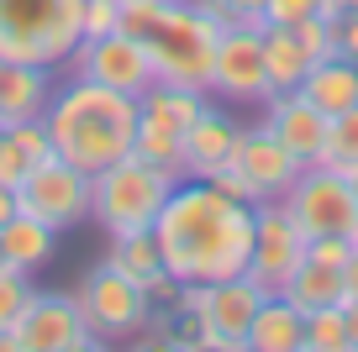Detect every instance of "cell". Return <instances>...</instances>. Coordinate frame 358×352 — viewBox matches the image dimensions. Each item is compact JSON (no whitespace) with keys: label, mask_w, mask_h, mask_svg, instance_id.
Here are the masks:
<instances>
[{"label":"cell","mask_w":358,"mask_h":352,"mask_svg":"<svg viewBox=\"0 0 358 352\" xmlns=\"http://www.w3.org/2000/svg\"><path fill=\"white\" fill-rule=\"evenodd\" d=\"M48 95H53V68L0 58V126H16V122L43 116Z\"/></svg>","instance_id":"18"},{"label":"cell","mask_w":358,"mask_h":352,"mask_svg":"<svg viewBox=\"0 0 358 352\" xmlns=\"http://www.w3.org/2000/svg\"><path fill=\"white\" fill-rule=\"evenodd\" d=\"M0 247H6V263L11 268L32 274V268H43L48 258L58 253V231L43 226L37 216H27V210H16V216L0 226Z\"/></svg>","instance_id":"21"},{"label":"cell","mask_w":358,"mask_h":352,"mask_svg":"<svg viewBox=\"0 0 358 352\" xmlns=\"http://www.w3.org/2000/svg\"><path fill=\"white\" fill-rule=\"evenodd\" d=\"M27 300H32V274H22V268H0V337L16 326V316L27 310Z\"/></svg>","instance_id":"28"},{"label":"cell","mask_w":358,"mask_h":352,"mask_svg":"<svg viewBox=\"0 0 358 352\" xmlns=\"http://www.w3.org/2000/svg\"><path fill=\"white\" fill-rule=\"evenodd\" d=\"M111 263L122 268L127 279H137V284H143L158 305L174 310L179 279L164 268V253H158V237H153V231H127V237H111Z\"/></svg>","instance_id":"16"},{"label":"cell","mask_w":358,"mask_h":352,"mask_svg":"<svg viewBox=\"0 0 358 352\" xmlns=\"http://www.w3.org/2000/svg\"><path fill=\"white\" fill-rule=\"evenodd\" d=\"M353 242H358V226H353Z\"/></svg>","instance_id":"40"},{"label":"cell","mask_w":358,"mask_h":352,"mask_svg":"<svg viewBox=\"0 0 358 352\" xmlns=\"http://www.w3.org/2000/svg\"><path fill=\"white\" fill-rule=\"evenodd\" d=\"M0 268H11V263H6V247H0Z\"/></svg>","instance_id":"38"},{"label":"cell","mask_w":358,"mask_h":352,"mask_svg":"<svg viewBox=\"0 0 358 352\" xmlns=\"http://www.w3.org/2000/svg\"><path fill=\"white\" fill-rule=\"evenodd\" d=\"M122 27L148 43V58H153L164 85L211 89L222 22L211 11H201V0H127Z\"/></svg>","instance_id":"3"},{"label":"cell","mask_w":358,"mask_h":352,"mask_svg":"<svg viewBox=\"0 0 358 352\" xmlns=\"http://www.w3.org/2000/svg\"><path fill=\"white\" fill-rule=\"evenodd\" d=\"M306 347V316L285 295H264L253 326H248V352H301Z\"/></svg>","instance_id":"19"},{"label":"cell","mask_w":358,"mask_h":352,"mask_svg":"<svg viewBox=\"0 0 358 352\" xmlns=\"http://www.w3.org/2000/svg\"><path fill=\"white\" fill-rule=\"evenodd\" d=\"M301 95L311 100L316 110H327V116L358 105V64H348V58H322V64H311L306 79H301Z\"/></svg>","instance_id":"20"},{"label":"cell","mask_w":358,"mask_h":352,"mask_svg":"<svg viewBox=\"0 0 358 352\" xmlns=\"http://www.w3.org/2000/svg\"><path fill=\"white\" fill-rule=\"evenodd\" d=\"M16 210L37 216L53 231L79 226L90 216V174L74 168L69 158H48V163L27 168V179L16 184Z\"/></svg>","instance_id":"11"},{"label":"cell","mask_w":358,"mask_h":352,"mask_svg":"<svg viewBox=\"0 0 358 352\" xmlns=\"http://www.w3.org/2000/svg\"><path fill=\"white\" fill-rule=\"evenodd\" d=\"M253 200L227 195L216 179H174L164 210L153 221L164 268L179 284H216V279L248 274L253 258Z\"/></svg>","instance_id":"1"},{"label":"cell","mask_w":358,"mask_h":352,"mask_svg":"<svg viewBox=\"0 0 358 352\" xmlns=\"http://www.w3.org/2000/svg\"><path fill=\"white\" fill-rule=\"evenodd\" d=\"M348 253H353V237H311V242H306V258H316V263H327V268H343Z\"/></svg>","instance_id":"31"},{"label":"cell","mask_w":358,"mask_h":352,"mask_svg":"<svg viewBox=\"0 0 358 352\" xmlns=\"http://www.w3.org/2000/svg\"><path fill=\"white\" fill-rule=\"evenodd\" d=\"M301 158L268 132L264 122L258 126H237V147H232V163L216 174V184L237 200H285V189L301 179Z\"/></svg>","instance_id":"8"},{"label":"cell","mask_w":358,"mask_h":352,"mask_svg":"<svg viewBox=\"0 0 358 352\" xmlns=\"http://www.w3.org/2000/svg\"><path fill=\"white\" fill-rule=\"evenodd\" d=\"M6 147H11V153L22 158L27 168H37V163H48V158H58V153H53V137H48V126H43V116L6 126Z\"/></svg>","instance_id":"27"},{"label":"cell","mask_w":358,"mask_h":352,"mask_svg":"<svg viewBox=\"0 0 358 352\" xmlns=\"http://www.w3.org/2000/svg\"><path fill=\"white\" fill-rule=\"evenodd\" d=\"M11 216H16V189H11V184H0V226H6Z\"/></svg>","instance_id":"36"},{"label":"cell","mask_w":358,"mask_h":352,"mask_svg":"<svg viewBox=\"0 0 358 352\" xmlns=\"http://www.w3.org/2000/svg\"><path fill=\"white\" fill-rule=\"evenodd\" d=\"M301 352H353L348 347V310L343 305H322L306 316V347Z\"/></svg>","instance_id":"26"},{"label":"cell","mask_w":358,"mask_h":352,"mask_svg":"<svg viewBox=\"0 0 358 352\" xmlns=\"http://www.w3.org/2000/svg\"><path fill=\"white\" fill-rule=\"evenodd\" d=\"M101 337L85 326V310L74 295H37L11 326V352H90Z\"/></svg>","instance_id":"12"},{"label":"cell","mask_w":358,"mask_h":352,"mask_svg":"<svg viewBox=\"0 0 358 352\" xmlns=\"http://www.w3.org/2000/svg\"><path fill=\"white\" fill-rule=\"evenodd\" d=\"M74 300L85 310V326L101 337V347L106 342H137L143 326H153V295L137 279H127L111 258L79 279Z\"/></svg>","instance_id":"7"},{"label":"cell","mask_w":358,"mask_h":352,"mask_svg":"<svg viewBox=\"0 0 358 352\" xmlns=\"http://www.w3.org/2000/svg\"><path fill=\"white\" fill-rule=\"evenodd\" d=\"M327 0H268V11H264V27H295L306 22V16H322Z\"/></svg>","instance_id":"30"},{"label":"cell","mask_w":358,"mask_h":352,"mask_svg":"<svg viewBox=\"0 0 358 352\" xmlns=\"http://www.w3.org/2000/svg\"><path fill=\"white\" fill-rule=\"evenodd\" d=\"M258 305H264V289L248 274L216 279V284H179L174 300V310L201 316V352H243Z\"/></svg>","instance_id":"6"},{"label":"cell","mask_w":358,"mask_h":352,"mask_svg":"<svg viewBox=\"0 0 358 352\" xmlns=\"http://www.w3.org/2000/svg\"><path fill=\"white\" fill-rule=\"evenodd\" d=\"M169 189H174V174H169V168L127 153V158H116V163H106L101 174H90V216L101 221L106 237L153 231Z\"/></svg>","instance_id":"5"},{"label":"cell","mask_w":358,"mask_h":352,"mask_svg":"<svg viewBox=\"0 0 358 352\" xmlns=\"http://www.w3.org/2000/svg\"><path fill=\"white\" fill-rule=\"evenodd\" d=\"M322 163L337 168V174H348V168L358 163V105L337 110L332 122H327V147H322Z\"/></svg>","instance_id":"25"},{"label":"cell","mask_w":358,"mask_h":352,"mask_svg":"<svg viewBox=\"0 0 358 352\" xmlns=\"http://www.w3.org/2000/svg\"><path fill=\"white\" fill-rule=\"evenodd\" d=\"M85 37V0H0V58L64 68Z\"/></svg>","instance_id":"4"},{"label":"cell","mask_w":358,"mask_h":352,"mask_svg":"<svg viewBox=\"0 0 358 352\" xmlns=\"http://www.w3.org/2000/svg\"><path fill=\"white\" fill-rule=\"evenodd\" d=\"M295 37H301V47L311 53V64L337 58V37H332V22H327V16H306V22H295Z\"/></svg>","instance_id":"29"},{"label":"cell","mask_w":358,"mask_h":352,"mask_svg":"<svg viewBox=\"0 0 358 352\" xmlns=\"http://www.w3.org/2000/svg\"><path fill=\"white\" fill-rule=\"evenodd\" d=\"M280 295L290 300L301 316H311V310H322V305H343V268H327V263H316V258H301V268L285 279Z\"/></svg>","instance_id":"22"},{"label":"cell","mask_w":358,"mask_h":352,"mask_svg":"<svg viewBox=\"0 0 358 352\" xmlns=\"http://www.w3.org/2000/svg\"><path fill=\"white\" fill-rule=\"evenodd\" d=\"M327 110H316L301 89H274L264 100V126L290 147L301 163H322V147H327Z\"/></svg>","instance_id":"15"},{"label":"cell","mask_w":358,"mask_h":352,"mask_svg":"<svg viewBox=\"0 0 358 352\" xmlns=\"http://www.w3.org/2000/svg\"><path fill=\"white\" fill-rule=\"evenodd\" d=\"M343 310H348V347L358 352V300H343Z\"/></svg>","instance_id":"35"},{"label":"cell","mask_w":358,"mask_h":352,"mask_svg":"<svg viewBox=\"0 0 358 352\" xmlns=\"http://www.w3.org/2000/svg\"><path fill=\"white\" fill-rule=\"evenodd\" d=\"M69 68L85 74V79H95V85H106V89L137 95V100L158 85V68H153V58H148V43L137 32H127V27H116V32H106V37H79Z\"/></svg>","instance_id":"10"},{"label":"cell","mask_w":358,"mask_h":352,"mask_svg":"<svg viewBox=\"0 0 358 352\" xmlns=\"http://www.w3.org/2000/svg\"><path fill=\"white\" fill-rule=\"evenodd\" d=\"M137 95H122V89H106L85 74H69L64 85H53L43 105V126L53 137V153L69 158L85 174H101L106 163L132 153L137 137Z\"/></svg>","instance_id":"2"},{"label":"cell","mask_w":358,"mask_h":352,"mask_svg":"<svg viewBox=\"0 0 358 352\" xmlns=\"http://www.w3.org/2000/svg\"><path fill=\"white\" fill-rule=\"evenodd\" d=\"M258 226H253V258H248V279L264 295H280L285 279L301 268L306 258V231L290 221L285 200H258Z\"/></svg>","instance_id":"13"},{"label":"cell","mask_w":358,"mask_h":352,"mask_svg":"<svg viewBox=\"0 0 358 352\" xmlns=\"http://www.w3.org/2000/svg\"><path fill=\"white\" fill-rule=\"evenodd\" d=\"M232 147H237V122L206 105L201 116L185 126V174L190 179H216L232 163Z\"/></svg>","instance_id":"17"},{"label":"cell","mask_w":358,"mask_h":352,"mask_svg":"<svg viewBox=\"0 0 358 352\" xmlns=\"http://www.w3.org/2000/svg\"><path fill=\"white\" fill-rule=\"evenodd\" d=\"M227 11H232L237 27H264V11H268V0H222Z\"/></svg>","instance_id":"33"},{"label":"cell","mask_w":358,"mask_h":352,"mask_svg":"<svg viewBox=\"0 0 358 352\" xmlns=\"http://www.w3.org/2000/svg\"><path fill=\"white\" fill-rule=\"evenodd\" d=\"M143 105V100H137ZM132 153L148 158V163L169 168L174 179H185V132H179L174 122H158V116H137V137H132Z\"/></svg>","instance_id":"24"},{"label":"cell","mask_w":358,"mask_h":352,"mask_svg":"<svg viewBox=\"0 0 358 352\" xmlns=\"http://www.w3.org/2000/svg\"><path fill=\"white\" fill-rule=\"evenodd\" d=\"M0 147H6V126H0Z\"/></svg>","instance_id":"39"},{"label":"cell","mask_w":358,"mask_h":352,"mask_svg":"<svg viewBox=\"0 0 358 352\" xmlns=\"http://www.w3.org/2000/svg\"><path fill=\"white\" fill-rule=\"evenodd\" d=\"M211 89L222 100L237 105H264L274 95L264 68V27H227L216 43V64H211Z\"/></svg>","instance_id":"14"},{"label":"cell","mask_w":358,"mask_h":352,"mask_svg":"<svg viewBox=\"0 0 358 352\" xmlns=\"http://www.w3.org/2000/svg\"><path fill=\"white\" fill-rule=\"evenodd\" d=\"M343 300H358V242H353V253H348V263H343Z\"/></svg>","instance_id":"34"},{"label":"cell","mask_w":358,"mask_h":352,"mask_svg":"<svg viewBox=\"0 0 358 352\" xmlns=\"http://www.w3.org/2000/svg\"><path fill=\"white\" fill-rule=\"evenodd\" d=\"M332 37H337V58L358 64V11H348V16H332Z\"/></svg>","instance_id":"32"},{"label":"cell","mask_w":358,"mask_h":352,"mask_svg":"<svg viewBox=\"0 0 358 352\" xmlns=\"http://www.w3.org/2000/svg\"><path fill=\"white\" fill-rule=\"evenodd\" d=\"M122 6H127V0H122Z\"/></svg>","instance_id":"41"},{"label":"cell","mask_w":358,"mask_h":352,"mask_svg":"<svg viewBox=\"0 0 358 352\" xmlns=\"http://www.w3.org/2000/svg\"><path fill=\"white\" fill-rule=\"evenodd\" d=\"M348 184H353V195H358V163H353V168H348Z\"/></svg>","instance_id":"37"},{"label":"cell","mask_w":358,"mask_h":352,"mask_svg":"<svg viewBox=\"0 0 358 352\" xmlns=\"http://www.w3.org/2000/svg\"><path fill=\"white\" fill-rule=\"evenodd\" d=\"M264 68L274 89H301L306 68H311V53L301 47L295 27H264Z\"/></svg>","instance_id":"23"},{"label":"cell","mask_w":358,"mask_h":352,"mask_svg":"<svg viewBox=\"0 0 358 352\" xmlns=\"http://www.w3.org/2000/svg\"><path fill=\"white\" fill-rule=\"evenodd\" d=\"M285 210L290 221L306 231V242L311 237H353L358 226V195L348 184V174L327 163H306L301 179L285 189Z\"/></svg>","instance_id":"9"}]
</instances>
